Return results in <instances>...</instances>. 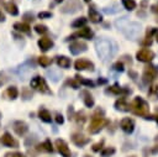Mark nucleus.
I'll return each instance as SVG.
<instances>
[{
	"label": "nucleus",
	"mask_w": 158,
	"mask_h": 157,
	"mask_svg": "<svg viewBox=\"0 0 158 157\" xmlns=\"http://www.w3.org/2000/svg\"><path fill=\"white\" fill-rule=\"evenodd\" d=\"M95 48L99 54V57L102 61H109L114 57V54L117 51V46L114 41L107 40V38H99L95 41Z\"/></svg>",
	"instance_id": "1"
},
{
	"label": "nucleus",
	"mask_w": 158,
	"mask_h": 157,
	"mask_svg": "<svg viewBox=\"0 0 158 157\" xmlns=\"http://www.w3.org/2000/svg\"><path fill=\"white\" fill-rule=\"evenodd\" d=\"M116 27L130 40H136L141 32V25L138 22L130 21L127 17H122L115 22Z\"/></svg>",
	"instance_id": "2"
},
{
	"label": "nucleus",
	"mask_w": 158,
	"mask_h": 157,
	"mask_svg": "<svg viewBox=\"0 0 158 157\" xmlns=\"http://www.w3.org/2000/svg\"><path fill=\"white\" fill-rule=\"evenodd\" d=\"M130 109H132V111L136 115L146 116V119H148V104L142 98H135V100L130 105Z\"/></svg>",
	"instance_id": "3"
},
{
	"label": "nucleus",
	"mask_w": 158,
	"mask_h": 157,
	"mask_svg": "<svg viewBox=\"0 0 158 157\" xmlns=\"http://www.w3.org/2000/svg\"><path fill=\"white\" fill-rule=\"evenodd\" d=\"M31 87L35 88L36 90L41 91V93H51V90L48 89V85L46 84L44 79H43L42 77H38V75H36L35 78H32V80H31Z\"/></svg>",
	"instance_id": "4"
},
{
	"label": "nucleus",
	"mask_w": 158,
	"mask_h": 157,
	"mask_svg": "<svg viewBox=\"0 0 158 157\" xmlns=\"http://www.w3.org/2000/svg\"><path fill=\"white\" fill-rule=\"evenodd\" d=\"M107 124V121L104 117H93V121L89 126V132L90 134H98L100 130Z\"/></svg>",
	"instance_id": "5"
},
{
	"label": "nucleus",
	"mask_w": 158,
	"mask_h": 157,
	"mask_svg": "<svg viewBox=\"0 0 158 157\" xmlns=\"http://www.w3.org/2000/svg\"><path fill=\"white\" fill-rule=\"evenodd\" d=\"M56 147H57L58 152H59L63 157H70V156H72L70 150H69V147H68V145H67V142H65L64 140H60V138L56 140Z\"/></svg>",
	"instance_id": "6"
},
{
	"label": "nucleus",
	"mask_w": 158,
	"mask_h": 157,
	"mask_svg": "<svg viewBox=\"0 0 158 157\" xmlns=\"http://www.w3.org/2000/svg\"><path fill=\"white\" fill-rule=\"evenodd\" d=\"M136 58L138 61H141V62H151L154 58V53L152 51L147 49V48H143V49H141V51L137 52Z\"/></svg>",
	"instance_id": "7"
},
{
	"label": "nucleus",
	"mask_w": 158,
	"mask_h": 157,
	"mask_svg": "<svg viewBox=\"0 0 158 157\" xmlns=\"http://www.w3.org/2000/svg\"><path fill=\"white\" fill-rule=\"evenodd\" d=\"M86 48H88L86 43L80 42V41H75V42H73V43L69 46V51H70L72 54H79V53L86 51Z\"/></svg>",
	"instance_id": "8"
},
{
	"label": "nucleus",
	"mask_w": 158,
	"mask_h": 157,
	"mask_svg": "<svg viewBox=\"0 0 158 157\" xmlns=\"http://www.w3.org/2000/svg\"><path fill=\"white\" fill-rule=\"evenodd\" d=\"M74 67L78 70H93L94 69V64L88 59H78V61H75Z\"/></svg>",
	"instance_id": "9"
},
{
	"label": "nucleus",
	"mask_w": 158,
	"mask_h": 157,
	"mask_svg": "<svg viewBox=\"0 0 158 157\" xmlns=\"http://www.w3.org/2000/svg\"><path fill=\"white\" fill-rule=\"evenodd\" d=\"M120 127H121L126 134H131V132L133 131V129H135V121H133L132 119H130V117H125V119L121 120Z\"/></svg>",
	"instance_id": "10"
},
{
	"label": "nucleus",
	"mask_w": 158,
	"mask_h": 157,
	"mask_svg": "<svg viewBox=\"0 0 158 157\" xmlns=\"http://www.w3.org/2000/svg\"><path fill=\"white\" fill-rule=\"evenodd\" d=\"M157 74H158V72L154 67H146L143 70V79H144V82H151L157 77Z\"/></svg>",
	"instance_id": "11"
},
{
	"label": "nucleus",
	"mask_w": 158,
	"mask_h": 157,
	"mask_svg": "<svg viewBox=\"0 0 158 157\" xmlns=\"http://www.w3.org/2000/svg\"><path fill=\"white\" fill-rule=\"evenodd\" d=\"M1 143L7 146V147H17V141L10 135V134H4L1 137Z\"/></svg>",
	"instance_id": "12"
},
{
	"label": "nucleus",
	"mask_w": 158,
	"mask_h": 157,
	"mask_svg": "<svg viewBox=\"0 0 158 157\" xmlns=\"http://www.w3.org/2000/svg\"><path fill=\"white\" fill-rule=\"evenodd\" d=\"M72 141L77 145V146H84V145H86L88 142H89V138L88 137H85L84 135H81V134H73L72 135Z\"/></svg>",
	"instance_id": "13"
},
{
	"label": "nucleus",
	"mask_w": 158,
	"mask_h": 157,
	"mask_svg": "<svg viewBox=\"0 0 158 157\" xmlns=\"http://www.w3.org/2000/svg\"><path fill=\"white\" fill-rule=\"evenodd\" d=\"M38 46L42 51H48L53 46V41L49 37H42L38 40Z\"/></svg>",
	"instance_id": "14"
},
{
	"label": "nucleus",
	"mask_w": 158,
	"mask_h": 157,
	"mask_svg": "<svg viewBox=\"0 0 158 157\" xmlns=\"http://www.w3.org/2000/svg\"><path fill=\"white\" fill-rule=\"evenodd\" d=\"M14 130L17 135H23L28 130V127L23 121H16V122H14Z\"/></svg>",
	"instance_id": "15"
},
{
	"label": "nucleus",
	"mask_w": 158,
	"mask_h": 157,
	"mask_svg": "<svg viewBox=\"0 0 158 157\" xmlns=\"http://www.w3.org/2000/svg\"><path fill=\"white\" fill-rule=\"evenodd\" d=\"M93 31L89 27H84L80 31H78L77 33H74L72 37H83V38H91L93 37Z\"/></svg>",
	"instance_id": "16"
},
{
	"label": "nucleus",
	"mask_w": 158,
	"mask_h": 157,
	"mask_svg": "<svg viewBox=\"0 0 158 157\" xmlns=\"http://www.w3.org/2000/svg\"><path fill=\"white\" fill-rule=\"evenodd\" d=\"M56 62L60 68H68L70 66V59L68 57H65V56H58Z\"/></svg>",
	"instance_id": "17"
},
{
	"label": "nucleus",
	"mask_w": 158,
	"mask_h": 157,
	"mask_svg": "<svg viewBox=\"0 0 158 157\" xmlns=\"http://www.w3.org/2000/svg\"><path fill=\"white\" fill-rule=\"evenodd\" d=\"M81 95L84 96V98H83L84 104H85L88 108H91V106L94 105V99H93V96L90 95V93H89L88 90H83V91H81Z\"/></svg>",
	"instance_id": "18"
},
{
	"label": "nucleus",
	"mask_w": 158,
	"mask_h": 157,
	"mask_svg": "<svg viewBox=\"0 0 158 157\" xmlns=\"http://www.w3.org/2000/svg\"><path fill=\"white\" fill-rule=\"evenodd\" d=\"M88 14H89L90 21H93V22H100V21H101V15H100L95 9L90 7L89 11H88Z\"/></svg>",
	"instance_id": "19"
},
{
	"label": "nucleus",
	"mask_w": 158,
	"mask_h": 157,
	"mask_svg": "<svg viewBox=\"0 0 158 157\" xmlns=\"http://www.w3.org/2000/svg\"><path fill=\"white\" fill-rule=\"evenodd\" d=\"M115 108L117 110H121V111H128L130 110V105L126 103L125 99H118L116 103H115Z\"/></svg>",
	"instance_id": "20"
},
{
	"label": "nucleus",
	"mask_w": 158,
	"mask_h": 157,
	"mask_svg": "<svg viewBox=\"0 0 158 157\" xmlns=\"http://www.w3.org/2000/svg\"><path fill=\"white\" fill-rule=\"evenodd\" d=\"M38 116H40V119H41L42 121H44V122H51V120H52L51 112H49L48 110H46V109H40Z\"/></svg>",
	"instance_id": "21"
},
{
	"label": "nucleus",
	"mask_w": 158,
	"mask_h": 157,
	"mask_svg": "<svg viewBox=\"0 0 158 157\" xmlns=\"http://www.w3.org/2000/svg\"><path fill=\"white\" fill-rule=\"evenodd\" d=\"M14 28L20 31V32H26V33L30 32V26L27 23H25V22H16L14 25Z\"/></svg>",
	"instance_id": "22"
},
{
	"label": "nucleus",
	"mask_w": 158,
	"mask_h": 157,
	"mask_svg": "<svg viewBox=\"0 0 158 157\" xmlns=\"http://www.w3.org/2000/svg\"><path fill=\"white\" fill-rule=\"evenodd\" d=\"M6 95L9 99H16L17 95H19V90L16 87H9L6 89Z\"/></svg>",
	"instance_id": "23"
},
{
	"label": "nucleus",
	"mask_w": 158,
	"mask_h": 157,
	"mask_svg": "<svg viewBox=\"0 0 158 157\" xmlns=\"http://www.w3.org/2000/svg\"><path fill=\"white\" fill-rule=\"evenodd\" d=\"M5 9H6V11H7L9 14H11V15H17V14H19V10H17V7H16V5H15L14 2H7V4H5Z\"/></svg>",
	"instance_id": "24"
},
{
	"label": "nucleus",
	"mask_w": 158,
	"mask_h": 157,
	"mask_svg": "<svg viewBox=\"0 0 158 157\" xmlns=\"http://www.w3.org/2000/svg\"><path fill=\"white\" fill-rule=\"evenodd\" d=\"M38 150H41V151H46V152H53V147H52V143H51V141L49 140H46L42 145H40V148Z\"/></svg>",
	"instance_id": "25"
},
{
	"label": "nucleus",
	"mask_w": 158,
	"mask_h": 157,
	"mask_svg": "<svg viewBox=\"0 0 158 157\" xmlns=\"http://www.w3.org/2000/svg\"><path fill=\"white\" fill-rule=\"evenodd\" d=\"M107 93H111V94H125V93H128L127 90L117 87V85H114V87H110L107 89Z\"/></svg>",
	"instance_id": "26"
},
{
	"label": "nucleus",
	"mask_w": 158,
	"mask_h": 157,
	"mask_svg": "<svg viewBox=\"0 0 158 157\" xmlns=\"http://www.w3.org/2000/svg\"><path fill=\"white\" fill-rule=\"evenodd\" d=\"M122 4L125 6L126 10H133L136 7V1L135 0H122Z\"/></svg>",
	"instance_id": "27"
},
{
	"label": "nucleus",
	"mask_w": 158,
	"mask_h": 157,
	"mask_svg": "<svg viewBox=\"0 0 158 157\" xmlns=\"http://www.w3.org/2000/svg\"><path fill=\"white\" fill-rule=\"evenodd\" d=\"M51 58H48V57H46V56H41V57H38V63L42 66V67H48L49 64H51Z\"/></svg>",
	"instance_id": "28"
},
{
	"label": "nucleus",
	"mask_w": 158,
	"mask_h": 157,
	"mask_svg": "<svg viewBox=\"0 0 158 157\" xmlns=\"http://www.w3.org/2000/svg\"><path fill=\"white\" fill-rule=\"evenodd\" d=\"M47 75H48V77H51V79H52L53 82H57V80H58V79L60 78V74H59L58 72L53 70V69L48 70V72H47Z\"/></svg>",
	"instance_id": "29"
},
{
	"label": "nucleus",
	"mask_w": 158,
	"mask_h": 157,
	"mask_svg": "<svg viewBox=\"0 0 158 157\" xmlns=\"http://www.w3.org/2000/svg\"><path fill=\"white\" fill-rule=\"evenodd\" d=\"M86 23V19L85 17H80V19H77L73 23H72V26L73 27H81V26H84Z\"/></svg>",
	"instance_id": "30"
},
{
	"label": "nucleus",
	"mask_w": 158,
	"mask_h": 157,
	"mask_svg": "<svg viewBox=\"0 0 158 157\" xmlns=\"http://www.w3.org/2000/svg\"><path fill=\"white\" fill-rule=\"evenodd\" d=\"M75 79L80 83V84H84V85H89V87H93L94 85V83L91 82V80H88V79H84L83 77H80V75H75Z\"/></svg>",
	"instance_id": "31"
},
{
	"label": "nucleus",
	"mask_w": 158,
	"mask_h": 157,
	"mask_svg": "<svg viewBox=\"0 0 158 157\" xmlns=\"http://www.w3.org/2000/svg\"><path fill=\"white\" fill-rule=\"evenodd\" d=\"M114 153H115V148H114V147H107V148L102 150L101 156H102V157H109V156H111V155H114Z\"/></svg>",
	"instance_id": "32"
},
{
	"label": "nucleus",
	"mask_w": 158,
	"mask_h": 157,
	"mask_svg": "<svg viewBox=\"0 0 158 157\" xmlns=\"http://www.w3.org/2000/svg\"><path fill=\"white\" fill-rule=\"evenodd\" d=\"M35 31L37 33H46L47 32V27L44 25H36L35 26Z\"/></svg>",
	"instance_id": "33"
},
{
	"label": "nucleus",
	"mask_w": 158,
	"mask_h": 157,
	"mask_svg": "<svg viewBox=\"0 0 158 157\" xmlns=\"http://www.w3.org/2000/svg\"><path fill=\"white\" fill-rule=\"evenodd\" d=\"M112 68H114L115 70H117V72H122V70H123V64H122V62H116V63L112 66Z\"/></svg>",
	"instance_id": "34"
},
{
	"label": "nucleus",
	"mask_w": 158,
	"mask_h": 157,
	"mask_svg": "<svg viewBox=\"0 0 158 157\" xmlns=\"http://www.w3.org/2000/svg\"><path fill=\"white\" fill-rule=\"evenodd\" d=\"M102 145H104V141L101 140L100 142H98V143H95V145H93V151H95V152H98V151H100L101 148H102Z\"/></svg>",
	"instance_id": "35"
},
{
	"label": "nucleus",
	"mask_w": 158,
	"mask_h": 157,
	"mask_svg": "<svg viewBox=\"0 0 158 157\" xmlns=\"http://www.w3.org/2000/svg\"><path fill=\"white\" fill-rule=\"evenodd\" d=\"M51 16H52L51 12H40L38 14V17L40 19H46V17H51Z\"/></svg>",
	"instance_id": "36"
},
{
	"label": "nucleus",
	"mask_w": 158,
	"mask_h": 157,
	"mask_svg": "<svg viewBox=\"0 0 158 157\" xmlns=\"http://www.w3.org/2000/svg\"><path fill=\"white\" fill-rule=\"evenodd\" d=\"M157 91H158V87H157V85H153V87L151 88V90H149V94H151V95H156Z\"/></svg>",
	"instance_id": "37"
},
{
	"label": "nucleus",
	"mask_w": 158,
	"mask_h": 157,
	"mask_svg": "<svg viewBox=\"0 0 158 157\" xmlns=\"http://www.w3.org/2000/svg\"><path fill=\"white\" fill-rule=\"evenodd\" d=\"M56 121H57L58 124H63L64 119H63V116H62L60 114H57V115H56Z\"/></svg>",
	"instance_id": "38"
},
{
	"label": "nucleus",
	"mask_w": 158,
	"mask_h": 157,
	"mask_svg": "<svg viewBox=\"0 0 158 157\" xmlns=\"http://www.w3.org/2000/svg\"><path fill=\"white\" fill-rule=\"evenodd\" d=\"M68 84L69 85H72L74 89H77V88H79V84L77 83V82H74V80H68Z\"/></svg>",
	"instance_id": "39"
},
{
	"label": "nucleus",
	"mask_w": 158,
	"mask_h": 157,
	"mask_svg": "<svg viewBox=\"0 0 158 157\" xmlns=\"http://www.w3.org/2000/svg\"><path fill=\"white\" fill-rule=\"evenodd\" d=\"M5 20V16H4V14L1 12V10H0V21H4Z\"/></svg>",
	"instance_id": "40"
},
{
	"label": "nucleus",
	"mask_w": 158,
	"mask_h": 157,
	"mask_svg": "<svg viewBox=\"0 0 158 157\" xmlns=\"http://www.w3.org/2000/svg\"><path fill=\"white\" fill-rule=\"evenodd\" d=\"M99 83H106V80L105 79H99Z\"/></svg>",
	"instance_id": "41"
},
{
	"label": "nucleus",
	"mask_w": 158,
	"mask_h": 157,
	"mask_svg": "<svg viewBox=\"0 0 158 157\" xmlns=\"http://www.w3.org/2000/svg\"><path fill=\"white\" fill-rule=\"evenodd\" d=\"M154 119H156V121L158 122V115H156V116H154Z\"/></svg>",
	"instance_id": "42"
},
{
	"label": "nucleus",
	"mask_w": 158,
	"mask_h": 157,
	"mask_svg": "<svg viewBox=\"0 0 158 157\" xmlns=\"http://www.w3.org/2000/svg\"><path fill=\"white\" fill-rule=\"evenodd\" d=\"M56 1H57V2H60V1H63V0H56Z\"/></svg>",
	"instance_id": "43"
},
{
	"label": "nucleus",
	"mask_w": 158,
	"mask_h": 157,
	"mask_svg": "<svg viewBox=\"0 0 158 157\" xmlns=\"http://www.w3.org/2000/svg\"><path fill=\"white\" fill-rule=\"evenodd\" d=\"M156 33H157V41H158V31H157V32H156Z\"/></svg>",
	"instance_id": "44"
},
{
	"label": "nucleus",
	"mask_w": 158,
	"mask_h": 157,
	"mask_svg": "<svg viewBox=\"0 0 158 157\" xmlns=\"http://www.w3.org/2000/svg\"><path fill=\"white\" fill-rule=\"evenodd\" d=\"M84 1H85V2H89V1H90V0H84Z\"/></svg>",
	"instance_id": "45"
},
{
	"label": "nucleus",
	"mask_w": 158,
	"mask_h": 157,
	"mask_svg": "<svg viewBox=\"0 0 158 157\" xmlns=\"http://www.w3.org/2000/svg\"><path fill=\"white\" fill-rule=\"evenodd\" d=\"M0 84H1V82H0Z\"/></svg>",
	"instance_id": "46"
}]
</instances>
